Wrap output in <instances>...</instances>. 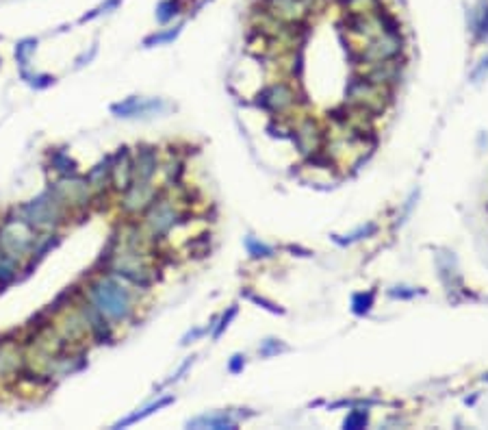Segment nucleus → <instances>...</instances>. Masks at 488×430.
<instances>
[{
	"label": "nucleus",
	"instance_id": "1",
	"mask_svg": "<svg viewBox=\"0 0 488 430\" xmlns=\"http://www.w3.org/2000/svg\"><path fill=\"white\" fill-rule=\"evenodd\" d=\"M83 298L113 326H124L135 320L137 303L132 287L113 274H98L87 280Z\"/></svg>",
	"mask_w": 488,
	"mask_h": 430
},
{
	"label": "nucleus",
	"instance_id": "2",
	"mask_svg": "<svg viewBox=\"0 0 488 430\" xmlns=\"http://www.w3.org/2000/svg\"><path fill=\"white\" fill-rule=\"evenodd\" d=\"M16 211L20 218H24L39 233L59 231L72 218V211L63 204V200L51 187L46 192H41L37 198L16 206Z\"/></svg>",
	"mask_w": 488,
	"mask_h": 430
},
{
	"label": "nucleus",
	"instance_id": "3",
	"mask_svg": "<svg viewBox=\"0 0 488 430\" xmlns=\"http://www.w3.org/2000/svg\"><path fill=\"white\" fill-rule=\"evenodd\" d=\"M187 211H183L179 204L174 202V198L167 196L165 189H159L157 198L152 200V204L146 209L144 213V231L148 233L152 243H161L167 239V235L179 229L181 224H185L187 220Z\"/></svg>",
	"mask_w": 488,
	"mask_h": 430
},
{
	"label": "nucleus",
	"instance_id": "4",
	"mask_svg": "<svg viewBox=\"0 0 488 430\" xmlns=\"http://www.w3.org/2000/svg\"><path fill=\"white\" fill-rule=\"evenodd\" d=\"M37 237H39V231L33 229L24 218H20L16 209H11L5 218L0 220V248L20 261L31 256Z\"/></svg>",
	"mask_w": 488,
	"mask_h": 430
},
{
	"label": "nucleus",
	"instance_id": "5",
	"mask_svg": "<svg viewBox=\"0 0 488 430\" xmlns=\"http://www.w3.org/2000/svg\"><path fill=\"white\" fill-rule=\"evenodd\" d=\"M393 92L380 85H373L363 74H354L345 85V103L354 109H361L371 117H378L386 111Z\"/></svg>",
	"mask_w": 488,
	"mask_h": 430
},
{
	"label": "nucleus",
	"instance_id": "6",
	"mask_svg": "<svg viewBox=\"0 0 488 430\" xmlns=\"http://www.w3.org/2000/svg\"><path fill=\"white\" fill-rule=\"evenodd\" d=\"M402 55H404V35L378 33L365 41V46H361V51L356 53V63L367 65V63L397 59Z\"/></svg>",
	"mask_w": 488,
	"mask_h": 430
},
{
	"label": "nucleus",
	"instance_id": "7",
	"mask_svg": "<svg viewBox=\"0 0 488 430\" xmlns=\"http://www.w3.org/2000/svg\"><path fill=\"white\" fill-rule=\"evenodd\" d=\"M256 107L262 109L265 113H270L274 117H282L285 113H289L295 103H297V92L293 90V85L287 80H276L267 88H262L256 94Z\"/></svg>",
	"mask_w": 488,
	"mask_h": 430
},
{
	"label": "nucleus",
	"instance_id": "8",
	"mask_svg": "<svg viewBox=\"0 0 488 430\" xmlns=\"http://www.w3.org/2000/svg\"><path fill=\"white\" fill-rule=\"evenodd\" d=\"M159 187L154 185V181H132V185L120 194V211L126 215V218H139V215L146 213V209L152 204V200L157 198Z\"/></svg>",
	"mask_w": 488,
	"mask_h": 430
},
{
	"label": "nucleus",
	"instance_id": "9",
	"mask_svg": "<svg viewBox=\"0 0 488 430\" xmlns=\"http://www.w3.org/2000/svg\"><path fill=\"white\" fill-rule=\"evenodd\" d=\"M293 144L302 157H313L322 152L324 148V128L315 117H304L295 128H293Z\"/></svg>",
	"mask_w": 488,
	"mask_h": 430
},
{
	"label": "nucleus",
	"instance_id": "10",
	"mask_svg": "<svg viewBox=\"0 0 488 430\" xmlns=\"http://www.w3.org/2000/svg\"><path fill=\"white\" fill-rule=\"evenodd\" d=\"M402 68H404V57H397V59H388V61L367 63L361 68L359 74H363L373 85H380V88H386L393 92L395 85L402 80Z\"/></svg>",
	"mask_w": 488,
	"mask_h": 430
},
{
	"label": "nucleus",
	"instance_id": "11",
	"mask_svg": "<svg viewBox=\"0 0 488 430\" xmlns=\"http://www.w3.org/2000/svg\"><path fill=\"white\" fill-rule=\"evenodd\" d=\"M132 181H135V157H132L128 146L117 148L113 154V167H111V189L115 194H124Z\"/></svg>",
	"mask_w": 488,
	"mask_h": 430
},
{
	"label": "nucleus",
	"instance_id": "12",
	"mask_svg": "<svg viewBox=\"0 0 488 430\" xmlns=\"http://www.w3.org/2000/svg\"><path fill=\"white\" fill-rule=\"evenodd\" d=\"M135 179L137 181H154L161 172V154L152 144H139L135 150Z\"/></svg>",
	"mask_w": 488,
	"mask_h": 430
},
{
	"label": "nucleus",
	"instance_id": "13",
	"mask_svg": "<svg viewBox=\"0 0 488 430\" xmlns=\"http://www.w3.org/2000/svg\"><path fill=\"white\" fill-rule=\"evenodd\" d=\"M187 428H213V430H237L239 419L228 413V411H219V413H204L187 421Z\"/></svg>",
	"mask_w": 488,
	"mask_h": 430
},
{
	"label": "nucleus",
	"instance_id": "14",
	"mask_svg": "<svg viewBox=\"0 0 488 430\" xmlns=\"http://www.w3.org/2000/svg\"><path fill=\"white\" fill-rule=\"evenodd\" d=\"M111 167H113V154H107L102 161H98L90 172H87V183L92 185L94 194L98 192H113L111 189Z\"/></svg>",
	"mask_w": 488,
	"mask_h": 430
},
{
	"label": "nucleus",
	"instance_id": "15",
	"mask_svg": "<svg viewBox=\"0 0 488 430\" xmlns=\"http://www.w3.org/2000/svg\"><path fill=\"white\" fill-rule=\"evenodd\" d=\"M469 31L475 41L488 39V0H477V5L469 11Z\"/></svg>",
	"mask_w": 488,
	"mask_h": 430
},
{
	"label": "nucleus",
	"instance_id": "16",
	"mask_svg": "<svg viewBox=\"0 0 488 430\" xmlns=\"http://www.w3.org/2000/svg\"><path fill=\"white\" fill-rule=\"evenodd\" d=\"M48 167L53 172H57L59 177H70V174H76L78 172L76 159L65 148H53L48 152Z\"/></svg>",
	"mask_w": 488,
	"mask_h": 430
},
{
	"label": "nucleus",
	"instance_id": "17",
	"mask_svg": "<svg viewBox=\"0 0 488 430\" xmlns=\"http://www.w3.org/2000/svg\"><path fill=\"white\" fill-rule=\"evenodd\" d=\"M185 11H187V0H161L154 9V18L161 26H167L176 18H181Z\"/></svg>",
	"mask_w": 488,
	"mask_h": 430
},
{
	"label": "nucleus",
	"instance_id": "18",
	"mask_svg": "<svg viewBox=\"0 0 488 430\" xmlns=\"http://www.w3.org/2000/svg\"><path fill=\"white\" fill-rule=\"evenodd\" d=\"M161 172L165 177V187H181L183 185V177H185V159L174 154L169 157L163 165Z\"/></svg>",
	"mask_w": 488,
	"mask_h": 430
},
{
	"label": "nucleus",
	"instance_id": "19",
	"mask_svg": "<svg viewBox=\"0 0 488 430\" xmlns=\"http://www.w3.org/2000/svg\"><path fill=\"white\" fill-rule=\"evenodd\" d=\"M20 270H22V261L0 248V291H3V287L11 285L18 278Z\"/></svg>",
	"mask_w": 488,
	"mask_h": 430
},
{
	"label": "nucleus",
	"instance_id": "20",
	"mask_svg": "<svg viewBox=\"0 0 488 430\" xmlns=\"http://www.w3.org/2000/svg\"><path fill=\"white\" fill-rule=\"evenodd\" d=\"M183 28H185V22L171 24V26L167 24L165 28H161V31H157V33H152V35H148L144 39V48H154V46H167V44H171V41L183 33Z\"/></svg>",
	"mask_w": 488,
	"mask_h": 430
},
{
	"label": "nucleus",
	"instance_id": "21",
	"mask_svg": "<svg viewBox=\"0 0 488 430\" xmlns=\"http://www.w3.org/2000/svg\"><path fill=\"white\" fill-rule=\"evenodd\" d=\"M169 404H174V396H163V398H159L157 402L148 404L146 409H142V411H137V413L128 415L126 419H120L113 428H126V426H132V424H137V421H142V419L150 417L152 413H157V411H161V409H165V407H169Z\"/></svg>",
	"mask_w": 488,
	"mask_h": 430
},
{
	"label": "nucleus",
	"instance_id": "22",
	"mask_svg": "<svg viewBox=\"0 0 488 430\" xmlns=\"http://www.w3.org/2000/svg\"><path fill=\"white\" fill-rule=\"evenodd\" d=\"M378 233V224L376 222H367L363 226H359L356 231H351L349 235L345 237H339V235H332V239L339 243V246H349V243H356V241H363V239H369Z\"/></svg>",
	"mask_w": 488,
	"mask_h": 430
},
{
	"label": "nucleus",
	"instance_id": "23",
	"mask_svg": "<svg viewBox=\"0 0 488 430\" xmlns=\"http://www.w3.org/2000/svg\"><path fill=\"white\" fill-rule=\"evenodd\" d=\"M37 37H24V39H20L18 44H16V51H14V55H16V61H18V65H20V70H26L28 68V63H31V55L37 51Z\"/></svg>",
	"mask_w": 488,
	"mask_h": 430
},
{
	"label": "nucleus",
	"instance_id": "24",
	"mask_svg": "<svg viewBox=\"0 0 488 430\" xmlns=\"http://www.w3.org/2000/svg\"><path fill=\"white\" fill-rule=\"evenodd\" d=\"M243 246H245V250H248V254L252 256V259H274V256H276V250L272 246L262 243L260 239H256L252 235H248L243 239Z\"/></svg>",
	"mask_w": 488,
	"mask_h": 430
},
{
	"label": "nucleus",
	"instance_id": "25",
	"mask_svg": "<svg viewBox=\"0 0 488 430\" xmlns=\"http://www.w3.org/2000/svg\"><path fill=\"white\" fill-rule=\"evenodd\" d=\"M376 303V291H361L351 298V311L356 315H367Z\"/></svg>",
	"mask_w": 488,
	"mask_h": 430
},
{
	"label": "nucleus",
	"instance_id": "26",
	"mask_svg": "<svg viewBox=\"0 0 488 430\" xmlns=\"http://www.w3.org/2000/svg\"><path fill=\"white\" fill-rule=\"evenodd\" d=\"M367 424H369L367 407L365 409H351L347 413V417L343 419V428L345 430H361V428H367Z\"/></svg>",
	"mask_w": 488,
	"mask_h": 430
},
{
	"label": "nucleus",
	"instance_id": "27",
	"mask_svg": "<svg viewBox=\"0 0 488 430\" xmlns=\"http://www.w3.org/2000/svg\"><path fill=\"white\" fill-rule=\"evenodd\" d=\"M124 3V0H105L102 5H98L96 9H92L90 14H85L78 22L80 24H85V22H92V20H96V18H100V16H107V14H113L120 5Z\"/></svg>",
	"mask_w": 488,
	"mask_h": 430
},
{
	"label": "nucleus",
	"instance_id": "28",
	"mask_svg": "<svg viewBox=\"0 0 488 430\" xmlns=\"http://www.w3.org/2000/svg\"><path fill=\"white\" fill-rule=\"evenodd\" d=\"M237 311H239V307L237 305H230L224 313H221V318H219V324L217 326H213V330H211V337H213V341H217L221 335H224V330L230 326V322L237 318Z\"/></svg>",
	"mask_w": 488,
	"mask_h": 430
},
{
	"label": "nucleus",
	"instance_id": "29",
	"mask_svg": "<svg viewBox=\"0 0 488 430\" xmlns=\"http://www.w3.org/2000/svg\"><path fill=\"white\" fill-rule=\"evenodd\" d=\"M22 72V78L31 85L33 90H46V88H51V85H55V76H51V74H28L26 70H20Z\"/></svg>",
	"mask_w": 488,
	"mask_h": 430
},
{
	"label": "nucleus",
	"instance_id": "30",
	"mask_svg": "<svg viewBox=\"0 0 488 430\" xmlns=\"http://www.w3.org/2000/svg\"><path fill=\"white\" fill-rule=\"evenodd\" d=\"M187 248L191 250L193 256H206L208 250H211V233L208 235L204 233V235H198V237L189 239L187 241Z\"/></svg>",
	"mask_w": 488,
	"mask_h": 430
},
{
	"label": "nucleus",
	"instance_id": "31",
	"mask_svg": "<svg viewBox=\"0 0 488 430\" xmlns=\"http://www.w3.org/2000/svg\"><path fill=\"white\" fill-rule=\"evenodd\" d=\"M289 348L285 346V343H280L278 339H265L262 343H260V348H258V355L262 357V359H270V357H276V355H280V352H287Z\"/></svg>",
	"mask_w": 488,
	"mask_h": 430
},
{
	"label": "nucleus",
	"instance_id": "32",
	"mask_svg": "<svg viewBox=\"0 0 488 430\" xmlns=\"http://www.w3.org/2000/svg\"><path fill=\"white\" fill-rule=\"evenodd\" d=\"M241 295H245L250 303H254V305H258V307H262V309H267V311H272V313H285L278 305H274V303H270V300H265V298H260V295H256V293H252V291H241Z\"/></svg>",
	"mask_w": 488,
	"mask_h": 430
},
{
	"label": "nucleus",
	"instance_id": "33",
	"mask_svg": "<svg viewBox=\"0 0 488 430\" xmlns=\"http://www.w3.org/2000/svg\"><path fill=\"white\" fill-rule=\"evenodd\" d=\"M419 293H425V291L423 289H415V287H393V289H388V295L393 300H413Z\"/></svg>",
	"mask_w": 488,
	"mask_h": 430
},
{
	"label": "nucleus",
	"instance_id": "34",
	"mask_svg": "<svg viewBox=\"0 0 488 430\" xmlns=\"http://www.w3.org/2000/svg\"><path fill=\"white\" fill-rule=\"evenodd\" d=\"M193 361H196V357H187V359H185V363H183L179 369H176V372H174V374H171L167 380H165V384H169V382H176V380H181V378H183V374H185V372H187V369L193 365Z\"/></svg>",
	"mask_w": 488,
	"mask_h": 430
},
{
	"label": "nucleus",
	"instance_id": "35",
	"mask_svg": "<svg viewBox=\"0 0 488 430\" xmlns=\"http://www.w3.org/2000/svg\"><path fill=\"white\" fill-rule=\"evenodd\" d=\"M245 367V357L243 355H233V359L228 361V372L230 374H241Z\"/></svg>",
	"mask_w": 488,
	"mask_h": 430
},
{
	"label": "nucleus",
	"instance_id": "36",
	"mask_svg": "<svg viewBox=\"0 0 488 430\" xmlns=\"http://www.w3.org/2000/svg\"><path fill=\"white\" fill-rule=\"evenodd\" d=\"M206 332H208V328H193V330H189V332L183 337V341H181V343H183V346H189V343H193L196 339L204 337Z\"/></svg>",
	"mask_w": 488,
	"mask_h": 430
},
{
	"label": "nucleus",
	"instance_id": "37",
	"mask_svg": "<svg viewBox=\"0 0 488 430\" xmlns=\"http://www.w3.org/2000/svg\"><path fill=\"white\" fill-rule=\"evenodd\" d=\"M484 74H488V57H486V59H484V61H482V63H479V65L471 72V80H479Z\"/></svg>",
	"mask_w": 488,
	"mask_h": 430
},
{
	"label": "nucleus",
	"instance_id": "38",
	"mask_svg": "<svg viewBox=\"0 0 488 430\" xmlns=\"http://www.w3.org/2000/svg\"><path fill=\"white\" fill-rule=\"evenodd\" d=\"M96 53H98V44H94V46H92V53H90V55H87V53H85L83 57H78V59H76V68L85 65V61H92Z\"/></svg>",
	"mask_w": 488,
	"mask_h": 430
},
{
	"label": "nucleus",
	"instance_id": "39",
	"mask_svg": "<svg viewBox=\"0 0 488 430\" xmlns=\"http://www.w3.org/2000/svg\"><path fill=\"white\" fill-rule=\"evenodd\" d=\"M484 378H486V380H488V376H484Z\"/></svg>",
	"mask_w": 488,
	"mask_h": 430
},
{
	"label": "nucleus",
	"instance_id": "40",
	"mask_svg": "<svg viewBox=\"0 0 488 430\" xmlns=\"http://www.w3.org/2000/svg\"><path fill=\"white\" fill-rule=\"evenodd\" d=\"M0 63H3V59H0Z\"/></svg>",
	"mask_w": 488,
	"mask_h": 430
}]
</instances>
